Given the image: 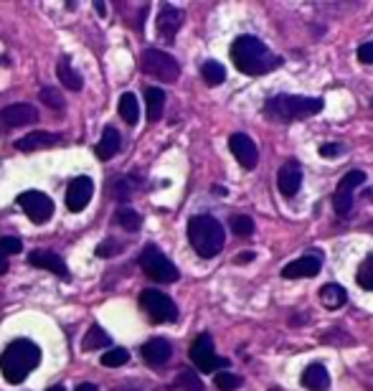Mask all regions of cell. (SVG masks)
<instances>
[{
	"label": "cell",
	"instance_id": "1",
	"mask_svg": "<svg viewBox=\"0 0 373 391\" xmlns=\"http://www.w3.org/2000/svg\"><path fill=\"white\" fill-rule=\"evenodd\" d=\"M229 54H231L233 66L247 77H262V74H269L285 64V59L272 54L265 41L257 36H236Z\"/></svg>",
	"mask_w": 373,
	"mask_h": 391
},
{
	"label": "cell",
	"instance_id": "2",
	"mask_svg": "<svg viewBox=\"0 0 373 391\" xmlns=\"http://www.w3.org/2000/svg\"><path fill=\"white\" fill-rule=\"evenodd\" d=\"M325 99L323 97H300V94H277L265 102V117L280 125H289L297 120H307L323 112Z\"/></svg>",
	"mask_w": 373,
	"mask_h": 391
},
{
	"label": "cell",
	"instance_id": "3",
	"mask_svg": "<svg viewBox=\"0 0 373 391\" xmlns=\"http://www.w3.org/2000/svg\"><path fill=\"white\" fill-rule=\"evenodd\" d=\"M39 361H41L39 345L33 343V341H28V338H18L0 356V371L6 376V381L21 383L36 371Z\"/></svg>",
	"mask_w": 373,
	"mask_h": 391
},
{
	"label": "cell",
	"instance_id": "4",
	"mask_svg": "<svg viewBox=\"0 0 373 391\" xmlns=\"http://www.w3.org/2000/svg\"><path fill=\"white\" fill-rule=\"evenodd\" d=\"M188 242H191L198 257L211 259L221 254V249H224L226 231L218 219H213L209 213H201V216H193L188 221Z\"/></svg>",
	"mask_w": 373,
	"mask_h": 391
},
{
	"label": "cell",
	"instance_id": "5",
	"mask_svg": "<svg viewBox=\"0 0 373 391\" xmlns=\"http://www.w3.org/2000/svg\"><path fill=\"white\" fill-rule=\"evenodd\" d=\"M140 267H142V272L148 274L150 280H155V282H175L180 277L178 267L173 265L171 259L165 257V254L157 249L155 244H148V247L142 249Z\"/></svg>",
	"mask_w": 373,
	"mask_h": 391
},
{
	"label": "cell",
	"instance_id": "6",
	"mask_svg": "<svg viewBox=\"0 0 373 391\" xmlns=\"http://www.w3.org/2000/svg\"><path fill=\"white\" fill-rule=\"evenodd\" d=\"M140 69L148 77H155L160 82H175L180 77V64L171 54H165L160 48H148L140 56Z\"/></svg>",
	"mask_w": 373,
	"mask_h": 391
},
{
	"label": "cell",
	"instance_id": "7",
	"mask_svg": "<svg viewBox=\"0 0 373 391\" xmlns=\"http://www.w3.org/2000/svg\"><path fill=\"white\" fill-rule=\"evenodd\" d=\"M188 356H191V361L195 363V368L203 371V374H218L221 368L229 366V361L218 359L216 356V351H213V341H211L209 333H201V336L195 338L193 343H191Z\"/></svg>",
	"mask_w": 373,
	"mask_h": 391
},
{
	"label": "cell",
	"instance_id": "8",
	"mask_svg": "<svg viewBox=\"0 0 373 391\" xmlns=\"http://www.w3.org/2000/svg\"><path fill=\"white\" fill-rule=\"evenodd\" d=\"M363 183H365L363 171H350L341 178V183H338V188H335V193H333V209L341 219H348L350 216L353 204H356L353 193H356V188H361Z\"/></svg>",
	"mask_w": 373,
	"mask_h": 391
},
{
	"label": "cell",
	"instance_id": "9",
	"mask_svg": "<svg viewBox=\"0 0 373 391\" xmlns=\"http://www.w3.org/2000/svg\"><path fill=\"white\" fill-rule=\"evenodd\" d=\"M140 307L150 315V321L155 323H173L178 318L175 303L160 289H145L140 295Z\"/></svg>",
	"mask_w": 373,
	"mask_h": 391
},
{
	"label": "cell",
	"instance_id": "10",
	"mask_svg": "<svg viewBox=\"0 0 373 391\" xmlns=\"http://www.w3.org/2000/svg\"><path fill=\"white\" fill-rule=\"evenodd\" d=\"M18 204L26 211V216L33 221V224H44L54 216V201L48 198L46 193L41 191H26V193L18 196Z\"/></svg>",
	"mask_w": 373,
	"mask_h": 391
},
{
	"label": "cell",
	"instance_id": "11",
	"mask_svg": "<svg viewBox=\"0 0 373 391\" xmlns=\"http://www.w3.org/2000/svg\"><path fill=\"white\" fill-rule=\"evenodd\" d=\"M92 196H94L92 178H86V175H79V178L71 180L69 188H66V209H69L71 213L84 211L86 204L92 201Z\"/></svg>",
	"mask_w": 373,
	"mask_h": 391
},
{
	"label": "cell",
	"instance_id": "12",
	"mask_svg": "<svg viewBox=\"0 0 373 391\" xmlns=\"http://www.w3.org/2000/svg\"><path fill=\"white\" fill-rule=\"evenodd\" d=\"M229 148H231L233 158H236V160L241 163V168H247V171L257 168V163H259V150H257V142L251 140L249 135L233 133L231 137H229Z\"/></svg>",
	"mask_w": 373,
	"mask_h": 391
},
{
	"label": "cell",
	"instance_id": "13",
	"mask_svg": "<svg viewBox=\"0 0 373 391\" xmlns=\"http://www.w3.org/2000/svg\"><path fill=\"white\" fill-rule=\"evenodd\" d=\"M277 188H280V193L285 198L297 196V191L303 188V165H300V160L282 163L280 173H277Z\"/></svg>",
	"mask_w": 373,
	"mask_h": 391
},
{
	"label": "cell",
	"instance_id": "14",
	"mask_svg": "<svg viewBox=\"0 0 373 391\" xmlns=\"http://www.w3.org/2000/svg\"><path fill=\"white\" fill-rule=\"evenodd\" d=\"M183 18H186L183 10L165 3L163 8H160V16H157V36L171 44L175 39V33L180 31V26H183Z\"/></svg>",
	"mask_w": 373,
	"mask_h": 391
},
{
	"label": "cell",
	"instance_id": "15",
	"mask_svg": "<svg viewBox=\"0 0 373 391\" xmlns=\"http://www.w3.org/2000/svg\"><path fill=\"white\" fill-rule=\"evenodd\" d=\"M320 269H323V257H320V254H305V257H300V259H295V262L285 265V269H282V277H285V280L315 277V274H320Z\"/></svg>",
	"mask_w": 373,
	"mask_h": 391
},
{
	"label": "cell",
	"instance_id": "16",
	"mask_svg": "<svg viewBox=\"0 0 373 391\" xmlns=\"http://www.w3.org/2000/svg\"><path fill=\"white\" fill-rule=\"evenodd\" d=\"M39 122V112L31 104H10L0 110V125L3 127H26Z\"/></svg>",
	"mask_w": 373,
	"mask_h": 391
},
{
	"label": "cell",
	"instance_id": "17",
	"mask_svg": "<svg viewBox=\"0 0 373 391\" xmlns=\"http://www.w3.org/2000/svg\"><path fill=\"white\" fill-rule=\"evenodd\" d=\"M28 265L39 267V269H46V272L56 274V277H64V280H69V269L64 265V259L54 251H44V249H36L28 254Z\"/></svg>",
	"mask_w": 373,
	"mask_h": 391
},
{
	"label": "cell",
	"instance_id": "18",
	"mask_svg": "<svg viewBox=\"0 0 373 391\" xmlns=\"http://www.w3.org/2000/svg\"><path fill=\"white\" fill-rule=\"evenodd\" d=\"M173 356V345L165 338H150L148 343L142 345V359L148 361L150 366H163Z\"/></svg>",
	"mask_w": 373,
	"mask_h": 391
},
{
	"label": "cell",
	"instance_id": "19",
	"mask_svg": "<svg viewBox=\"0 0 373 391\" xmlns=\"http://www.w3.org/2000/svg\"><path fill=\"white\" fill-rule=\"evenodd\" d=\"M61 142V135H54V133H31L21 137L16 142V150L21 153H36V150H48V148H56Z\"/></svg>",
	"mask_w": 373,
	"mask_h": 391
},
{
	"label": "cell",
	"instance_id": "20",
	"mask_svg": "<svg viewBox=\"0 0 373 391\" xmlns=\"http://www.w3.org/2000/svg\"><path fill=\"white\" fill-rule=\"evenodd\" d=\"M303 386L307 391H327L330 389V374L323 363H310V366L303 371Z\"/></svg>",
	"mask_w": 373,
	"mask_h": 391
},
{
	"label": "cell",
	"instance_id": "21",
	"mask_svg": "<svg viewBox=\"0 0 373 391\" xmlns=\"http://www.w3.org/2000/svg\"><path fill=\"white\" fill-rule=\"evenodd\" d=\"M345 300H348V292L338 282H327L320 289V303L325 305V310H341L345 305Z\"/></svg>",
	"mask_w": 373,
	"mask_h": 391
},
{
	"label": "cell",
	"instance_id": "22",
	"mask_svg": "<svg viewBox=\"0 0 373 391\" xmlns=\"http://www.w3.org/2000/svg\"><path fill=\"white\" fill-rule=\"evenodd\" d=\"M119 148H122V137H119V133H117L115 127H107V130L102 133V140L94 153H97L99 160H112V158L119 153Z\"/></svg>",
	"mask_w": 373,
	"mask_h": 391
},
{
	"label": "cell",
	"instance_id": "23",
	"mask_svg": "<svg viewBox=\"0 0 373 391\" xmlns=\"http://www.w3.org/2000/svg\"><path fill=\"white\" fill-rule=\"evenodd\" d=\"M145 104H148V120L157 122L165 112V92L157 89V86H148L145 89Z\"/></svg>",
	"mask_w": 373,
	"mask_h": 391
},
{
	"label": "cell",
	"instance_id": "24",
	"mask_svg": "<svg viewBox=\"0 0 373 391\" xmlns=\"http://www.w3.org/2000/svg\"><path fill=\"white\" fill-rule=\"evenodd\" d=\"M119 117L127 125H137V120H140V102H137V97L133 92H124L119 97Z\"/></svg>",
	"mask_w": 373,
	"mask_h": 391
},
{
	"label": "cell",
	"instance_id": "25",
	"mask_svg": "<svg viewBox=\"0 0 373 391\" xmlns=\"http://www.w3.org/2000/svg\"><path fill=\"white\" fill-rule=\"evenodd\" d=\"M56 74H59V82H61L66 89H71V92H79V89L84 86L82 77H79L77 71L71 69L69 59H61V61H59V66H56Z\"/></svg>",
	"mask_w": 373,
	"mask_h": 391
},
{
	"label": "cell",
	"instance_id": "26",
	"mask_svg": "<svg viewBox=\"0 0 373 391\" xmlns=\"http://www.w3.org/2000/svg\"><path fill=\"white\" fill-rule=\"evenodd\" d=\"M112 343V338L104 333V328L99 325H92V328L84 333V341H82V348L84 351H97V348H104V345Z\"/></svg>",
	"mask_w": 373,
	"mask_h": 391
},
{
	"label": "cell",
	"instance_id": "27",
	"mask_svg": "<svg viewBox=\"0 0 373 391\" xmlns=\"http://www.w3.org/2000/svg\"><path fill=\"white\" fill-rule=\"evenodd\" d=\"M201 77H203V82L209 86H218V84H224L226 82V69H224V64H218V61H206L201 66Z\"/></svg>",
	"mask_w": 373,
	"mask_h": 391
},
{
	"label": "cell",
	"instance_id": "28",
	"mask_svg": "<svg viewBox=\"0 0 373 391\" xmlns=\"http://www.w3.org/2000/svg\"><path fill=\"white\" fill-rule=\"evenodd\" d=\"M115 221L119 224V227L124 229V231H140V227H142V219H140V213L137 211H133L130 206H122L119 211H117V216H115Z\"/></svg>",
	"mask_w": 373,
	"mask_h": 391
},
{
	"label": "cell",
	"instance_id": "29",
	"mask_svg": "<svg viewBox=\"0 0 373 391\" xmlns=\"http://www.w3.org/2000/svg\"><path fill=\"white\" fill-rule=\"evenodd\" d=\"M173 391H206L195 371H180L173 381Z\"/></svg>",
	"mask_w": 373,
	"mask_h": 391
},
{
	"label": "cell",
	"instance_id": "30",
	"mask_svg": "<svg viewBox=\"0 0 373 391\" xmlns=\"http://www.w3.org/2000/svg\"><path fill=\"white\" fill-rule=\"evenodd\" d=\"M356 282H358V285H361L363 289L373 292V251L363 259V262H361V265H358Z\"/></svg>",
	"mask_w": 373,
	"mask_h": 391
},
{
	"label": "cell",
	"instance_id": "31",
	"mask_svg": "<svg viewBox=\"0 0 373 391\" xmlns=\"http://www.w3.org/2000/svg\"><path fill=\"white\" fill-rule=\"evenodd\" d=\"M127 361H130V351H127V348H109V351L102 356V366L119 368V366H124Z\"/></svg>",
	"mask_w": 373,
	"mask_h": 391
},
{
	"label": "cell",
	"instance_id": "32",
	"mask_svg": "<svg viewBox=\"0 0 373 391\" xmlns=\"http://www.w3.org/2000/svg\"><path fill=\"white\" fill-rule=\"evenodd\" d=\"M213 381H216V386L221 391H236L244 383V379L236 374H229V371H218L216 376H213Z\"/></svg>",
	"mask_w": 373,
	"mask_h": 391
},
{
	"label": "cell",
	"instance_id": "33",
	"mask_svg": "<svg viewBox=\"0 0 373 391\" xmlns=\"http://www.w3.org/2000/svg\"><path fill=\"white\" fill-rule=\"evenodd\" d=\"M231 231L236 236H241V239H247V236L254 234V221L249 219V216H231Z\"/></svg>",
	"mask_w": 373,
	"mask_h": 391
},
{
	"label": "cell",
	"instance_id": "34",
	"mask_svg": "<svg viewBox=\"0 0 373 391\" xmlns=\"http://www.w3.org/2000/svg\"><path fill=\"white\" fill-rule=\"evenodd\" d=\"M39 99L41 102H46L51 110H61L64 107V99H61V94L56 92V89H51V86H44L39 92Z\"/></svg>",
	"mask_w": 373,
	"mask_h": 391
},
{
	"label": "cell",
	"instance_id": "35",
	"mask_svg": "<svg viewBox=\"0 0 373 391\" xmlns=\"http://www.w3.org/2000/svg\"><path fill=\"white\" fill-rule=\"evenodd\" d=\"M124 249V244H119L117 242V239H107V242H102L99 247H97V249H94V254H97V257H115V254H119V251Z\"/></svg>",
	"mask_w": 373,
	"mask_h": 391
},
{
	"label": "cell",
	"instance_id": "36",
	"mask_svg": "<svg viewBox=\"0 0 373 391\" xmlns=\"http://www.w3.org/2000/svg\"><path fill=\"white\" fill-rule=\"evenodd\" d=\"M21 251H23L21 239H16V236H3V239H0V254H3V257H8V254H21Z\"/></svg>",
	"mask_w": 373,
	"mask_h": 391
},
{
	"label": "cell",
	"instance_id": "37",
	"mask_svg": "<svg viewBox=\"0 0 373 391\" xmlns=\"http://www.w3.org/2000/svg\"><path fill=\"white\" fill-rule=\"evenodd\" d=\"M345 153V145L343 142H325V145H320V155L323 158H335V155H343Z\"/></svg>",
	"mask_w": 373,
	"mask_h": 391
},
{
	"label": "cell",
	"instance_id": "38",
	"mask_svg": "<svg viewBox=\"0 0 373 391\" xmlns=\"http://www.w3.org/2000/svg\"><path fill=\"white\" fill-rule=\"evenodd\" d=\"M356 56H358V61H361V64H368V66H371V64H373V41H365V44H361V46H358V51H356Z\"/></svg>",
	"mask_w": 373,
	"mask_h": 391
},
{
	"label": "cell",
	"instance_id": "39",
	"mask_svg": "<svg viewBox=\"0 0 373 391\" xmlns=\"http://www.w3.org/2000/svg\"><path fill=\"white\" fill-rule=\"evenodd\" d=\"M251 259H257L254 251H241L239 257H236V265H247V262H251Z\"/></svg>",
	"mask_w": 373,
	"mask_h": 391
},
{
	"label": "cell",
	"instance_id": "40",
	"mask_svg": "<svg viewBox=\"0 0 373 391\" xmlns=\"http://www.w3.org/2000/svg\"><path fill=\"white\" fill-rule=\"evenodd\" d=\"M94 10H97L99 16H107V6H104L102 0H94Z\"/></svg>",
	"mask_w": 373,
	"mask_h": 391
},
{
	"label": "cell",
	"instance_id": "41",
	"mask_svg": "<svg viewBox=\"0 0 373 391\" xmlns=\"http://www.w3.org/2000/svg\"><path fill=\"white\" fill-rule=\"evenodd\" d=\"M6 272H8V257L0 254V274H6Z\"/></svg>",
	"mask_w": 373,
	"mask_h": 391
},
{
	"label": "cell",
	"instance_id": "42",
	"mask_svg": "<svg viewBox=\"0 0 373 391\" xmlns=\"http://www.w3.org/2000/svg\"><path fill=\"white\" fill-rule=\"evenodd\" d=\"M77 391H99V389H97L94 383H79V386H77Z\"/></svg>",
	"mask_w": 373,
	"mask_h": 391
},
{
	"label": "cell",
	"instance_id": "43",
	"mask_svg": "<svg viewBox=\"0 0 373 391\" xmlns=\"http://www.w3.org/2000/svg\"><path fill=\"white\" fill-rule=\"evenodd\" d=\"M48 391H66V389H64V386H51Z\"/></svg>",
	"mask_w": 373,
	"mask_h": 391
},
{
	"label": "cell",
	"instance_id": "44",
	"mask_svg": "<svg viewBox=\"0 0 373 391\" xmlns=\"http://www.w3.org/2000/svg\"><path fill=\"white\" fill-rule=\"evenodd\" d=\"M365 383H368V386H371V389H373V379H368V381H365Z\"/></svg>",
	"mask_w": 373,
	"mask_h": 391
}]
</instances>
